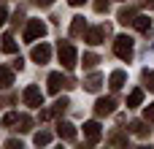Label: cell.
<instances>
[{"mask_svg": "<svg viewBox=\"0 0 154 149\" xmlns=\"http://www.w3.org/2000/svg\"><path fill=\"white\" fill-rule=\"evenodd\" d=\"M46 35V24L41 19H30L27 27H24V41H35V38H43Z\"/></svg>", "mask_w": 154, "mask_h": 149, "instance_id": "1", "label": "cell"}, {"mask_svg": "<svg viewBox=\"0 0 154 149\" xmlns=\"http://www.w3.org/2000/svg\"><path fill=\"white\" fill-rule=\"evenodd\" d=\"M114 52H116V57H122V60H130V57H133V38H127V35H119V38L114 41Z\"/></svg>", "mask_w": 154, "mask_h": 149, "instance_id": "2", "label": "cell"}, {"mask_svg": "<svg viewBox=\"0 0 154 149\" xmlns=\"http://www.w3.org/2000/svg\"><path fill=\"white\" fill-rule=\"evenodd\" d=\"M60 62L68 71L76 68V49H73V43H60Z\"/></svg>", "mask_w": 154, "mask_h": 149, "instance_id": "3", "label": "cell"}, {"mask_svg": "<svg viewBox=\"0 0 154 149\" xmlns=\"http://www.w3.org/2000/svg\"><path fill=\"white\" fill-rule=\"evenodd\" d=\"M111 33V27L108 24H100V27H92V30H87V43H92V46H97V43H103V38Z\"/></svg>", "mask_w": 154, "mask_h": 149, "instance_id": "4", "label": "cell"}, {"mask_svg": "<svg viewBox=\"0 0 154 149\" xmlns=\"http://www.w3.org/2000/svg\"><path fill=\"white\" fill-rule=\"evenodd\" d=\"M24 103H27V106H32V109L43 106V92H41L35 84H30V87L24 90Z\"/></svg>", "mask_w": 154, "mask_h": 149, "instance_id": "5", "label": "cell"}, {"mask_svg": "<svg viewBox=\"0 0 154 149\" xmlns=\"http://www.w3.org/2000/svg\"><path fill=\"white\" fill-rule=\"evenodd\" d=\"M30 57L38 62V65H43V62H49V57H51V46L49 43H41V46H32V52H30Z\"/></svg>", "mask_w": 154, "mask_h": 149, "instance_id": "6", "label": "cell"}, {"mask_svg": "<svg viewBox=\"0 0 154 149\" xmlns=\"http://www.w3.org/2000/svg\"><path fill=\"white\" fill-rule=\"evenodd\" d=\"M62 87H73L68 79H62V73H51L49 76V92H60Z\"/></svg>", "mask_w": 154, "mask_h": 149, "instance_id": "7", "label": "cell"}, {"mask_svg": "<svg viewBox=\"0 0 154 149\" xmlns=\"http://www.w3.org/2000/svg\"><path fill=\"white\" fill-rule=\"evenodd\" d=\"M114 98H100L97 100V106H95V111H97V117H106V114H114Z\"/></svg>", "mask_w": 154, "mask_h": 149, "instance_id": "8", "label": "cell"}, {"mask_svg": "<svg viewBox=\"0 0 154 149\" xmlns=\"http://www.w3.org/2000/svg\"><path fill=\"white\" fill-rule=\"evenodd\" d=\"M57 133H60V138H65V141H73V138H76V128H73L70 122H60V125H57Z\"/></svg>", "mask_w": 154, "mask_h": 149, "instance_id": "9", "label": "cell"}, {"mask_svg": "<svg viewBox=\"0 0 154 149\" xmlns=\"http://www.w3.org/2000/svg\"><path fill=\"white\" fill-rule=\"evenodd\" d=\"M84 136H87L89 141H100V125H97V122H87V125H84Z\"/></svg>", "mask_w": 154, "mask_h": 149, "instance_id": "10", "label": "cell"}, {"mask_svg": "<svg viewBox=\"0 0 154 149\" xmlns=\"http://www.w3.org/2000/svg\"><path fill=\"white\" fill-rule=\"evenodd\" d=\"M14 84V71L11 68H5V65H0V87L3 90H8Z\"/></svg>", "mask_w": 154, "mask_h": 149, "instance_id": "11", "label": "cell"}, {"mask_svg": "<svg viewBox=\"0 0 154 149\" xmlns=\"http://www.w3.org/2000/svg\"><path fill=\"white\" fill-rule=\"evenodd\" d=\"M108 84H111V90H119L125 84V71H114L111 79H108Z\"/></svg>", "mask_w": 154, "mask_h": 149, "instance_id": "12", "label": "cell"}, {"mask_svg": "<svg viewBox=\"0 0 154 149\" xmlns=\"http://www.w3.org/2000/svg\"><path fill=\"white\" fill-rule=\"evenodd\" d=\"M84 33V16H73L70 22V35H81Z\"/></svg>", "mask_w": 154, "mask_h": 149, "instance_id": "13", "label": "cell"}, {"mask_svg": "<svg viewBox=\"0 0 154 149\" xmlns=\"http://www.w3.org/2000/svg\"><path fill=\"white\" fill-rule=\"evenodd\" d=\"M84 84H87V90H89V92H97V90H100V84H103V79H100L97 73H92Z\"/></svg>", "mask_w": 154, "mask_h": 149, "instance_id": "14", "label": "cell"}, {"mask_svg": "<svg viewBox=\"0 0 154 149\" xmlns=\"http://www.w3.org/2000/svg\"><path fill=\"white\" fill-rule=\"evenodd\" d=\"M141 100H143V90H133V92H130V98H127V106H130V109H135V106H141Z\"/></svg>", "mask_w": 154, "mask_h": 149, "instance_id": "15", "label": "cell"}, {"mask_svg": "<svg viewBox=\"0 0 154 149\" xmlns=\"http://www.w3.org/2000/svg\"><path fill=\"white\" fill-rule=\"evenodd\" d=\"M3 52H8V54H16V41H14L11 35H3Z\"/></svg>", "mask_w": 154, "mask_h": 149, "instance_id": "16", "label": "cell"}, {"mask_svg": "<svg viewBox=\"0 0 154 149\" xmlns=\"http://www.w3.org/2000/svg\"><path fill=\"white\" fill-rule=\"evenodd\" d=\"M133 24H135L141 33H149V16H135V19H133Z\"/></svg>", "mask_w": 154, "mask_h": 149, "instance_id": "17", "label": "cell"}, {"mask_svg": "<svg viewBox=\"0 0 154 149\" xmlns=\"http://www.w3.org/2000/svg\"><path fill=\"white\" fill-rule=\"evenodd\" d=\"M16 125H19V130H22V133H27V130H30V125H32V119H30L27 114H19Z\"/></svg>", "mask_w": 154, "mask_h": 149, "instance_id": "18", "label": "cell"}, {"mask_svg": "<svg viewBox=\"0 0 154 149\" xmlns=\"http://www.w3.org/2000/svg\"><path fill=\"white\" fill-rule=\"evenodd\" d=\"M133 19H135L133 8H122V11H119V22H122V24H127V22H133Z\"/></svg>", "mask_w": 154, "mask_h": 149, "instance_id": "19", "label": "cell"}, {"mask_svg": "<svg viewBox=\"0 0 154 149\" xmlns=\"http://www.w3.org/2000/svg\"><path fill=\"white\" fill-rule=\"evenodd\" d=\"M68 106H70V100H68V98H60V100L54 103V109H51V114H62V111H65Z\"/></svg>", "mask_w": 154, "mask_h": 149, "instance_id": "20", "label": "cell"}, {"mask_svg": "<svg viewBox=\"0 0 154 149\" xmlns=\"http://www.w3.org/2000/svg\"><path fill=\"white\" fill-rule=\"evenodd\" d=\"M51 141V133H46V130H41V133H35V144L38 147H46Z\"/></svg>", "mask_w": 154, "mask_h": 149, "instance_id": "21", "label": "cell"}, {"mask_svg": "<svg viewBox=\"0 0 154 149\" xmlns=\"http://www.w3.org/2000/svg\"><path fill=\"white\" fill-rule=\"evenodd\" d=\"M97 62H100V60H97L95 54H84V65H87V68H95Z\"/></svg>", "mask_w": 154, "mask_h": 149, "instance_id": "22", "label": "cell"}, {"mask_svg": "<svg viewBox=\"0 0 154 149\" xmlns=\"http://www.w3.org/2000/svg\"><path fill=\"white\" fill-rule=\"evenodd\" d=\"M16 119H19V114H5V117H3V125L11 128V125H16Z\"/></svg>", "mask_w": 154, "mask_h": 149, "instance_id": "23", "label": "cell"}, {"mask_svg": "<svg viewBox=\"0 0 154 149\" xmlns=\"http://www.w3.org/2000/svg\"><path fill=\"white\" fill-rule=\"evenodd\" d=\"M130 130H133V133H138V136H143V133H146L143 122H133V125H130Z\"/></svg>", "mask_w": 154, "mask_h": 149, "instance_id": "24", "label": "cell"}, {"mask_svg": "<svg viewBox=\"0 0 154 149\" xmlns=\"http://www.w3.org/2000/svg\"><path fill=\"white\" fill-rule=\"evenodd\" d=\"M143 79H146V87L154 90V73H152V71H143Z\"/></svg>", "mask_w": 154, "mask_h": 149, "instance_id": "25", "label": "cell"}, {"mask_svg": "<svg viewBox=\"0 0 154 149\" xmlns=\"http://www.w3.org/2000/svg\"><path fill=\"white\" fill-rule=\"evenodd\" d=\"M143 117H146V122H154V103L146 106V114H143Z\"/></svg>", "mask_w": 154, "mask_h": 149, "instance_id": "26", "label": "cell"}, {"mask_svg": "<svg viewBox=\"0 0 154 149\" xmlns=\"http://www.w3.org/2000/svg\"><path fill=\"white\" fill-rule=\"evenodd\" d=\"M5 16H8V14H5V8H3V5H0V27H3V24H5Z\"/></svg>", "mask_w": 154, "mask_h": 149, "instance_id": "27", "label": "cell"}, {"mask_svg": "<svg viewBox=\"0 0 154 149\" xmlns=\"http://www.w3.org/2000/svg\"><path fill=\"white\" fill-rule=\"evenodd\" d=\"M32 3H35V5H43V8H46V5H51L54 0H32Z\"/></svg>", "mask_w": 154, "mask_h": 149, "instance_id": "28", "label": "cell"}, {"mask_svg": "<svg viewBox=\"0 0 154 149\" xmlns=\"http://www.w3.org/2000/svg\"><path fill=\"white\" fill-rule=\"evenodd\" d=\"M70 5H81V3H87V0H68Z\"/></svg>", "mask_w": 154, "mask_h": 149, "instance_id": "29", "label": "cell"}, {"mask_svg": "<svg viewBox=\"0 0 154 149\" xmlns=\"http://www.w3.org/2000/svg\"><path fill=\"white\" fill-rule=\"evenodd\" d=\"M143 5H149V8H154V0H143Z\"/></svg>", "mask_w": 154, "mask_h": 149, "instance_id": "30", "label": "cell"}]
</instances>
